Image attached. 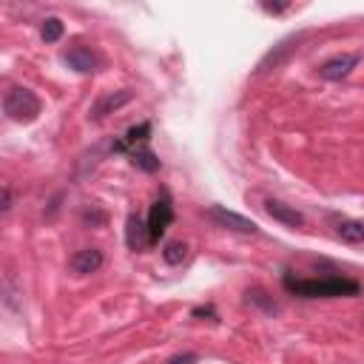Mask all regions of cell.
I'll use <instances>...</instances> for the list:
<instances>
[{
  "label": "cell",
  "instance_id": "d6986e66",
  "mask_svg": "<svg viewBox=\"0 0 364 364\" xmlns=\"http://www.w3.org/2000/svg\"><path fill=\"white\" fill-rule=\"evenodd\" d=\"M11 202H14L11 188H9V185H3V205H0V210H3V213H9V210H11Z\"/></svg>",
  "mask_w": 364,
  "mask_h": 364
},
{
  "label": "cell",
  "instance_id": "4fadbf2b",
  "mask_svg": "<svg viewBox=\"0 0 364 364\" xmlns=\"http://www.w3.org/2000/svg\"><path fill=\"white\" fill-rule=\"evenodd\" d=\"M131 156V165L134 168H139V171H145V173H154V171H159V156L145 145V148H136V151H131L128 154Z\"/></svg>",
  "mask_w": 364,
  "mask_h": 364
},
{
  "label": "cell",
  "instance_id": "277c9868",
  "mask_svg": "<svg viewBox=\"0 0 364 364\" xmlns=\"http://www.w3.org/2000/svg\"><path fill=\"white\" fill-rule=\"evenodd\" d=\"M358 63H361V54H336V57H330L318 65V77L330 80V82H338V80L350 77Z\"/></svg>",
  "mask_w": 364,
  "mask_h": 364
},
{
  "label": "cell",
  "instance_id": "7a4b0ae2",
  "mask_svg": "<svg viewBox=\"0 0 364 364\" xmlns=\"http://www.w3.org/2000/svg\"><path fill=\"white\" fill-rule=\"evenodd\" d=\"M3 111L14 122H34L40 117V111H43V102H40V97L31 88L11 85L6 91V97H3Z\"/></svg>",
  "mask_w": 364,
  "mask_h": 364
},
{
  "label": "cell",
  "instance_id": "2e32d148",
  "mask_svg": "<svg viewBox=\"0 0 364 364\" xmlns=\"http://www.w3.org/2000/svg\"><path fill=\"white\" fill-rule=\"evenodd\" d=\"M185 256H188V245H185V242H168V245L162 247V259H165L168 264H182Z\"/></svg>",
  "mask_w": 364,
  "mask_h": 364
},
{
  "label": "cell",
  "instance_id": "5b68a950",
  "mask_svg": "<svg viewBox=\"0 0 364 364\" xmlns=\"http://www.w3.org/2000/svg\"><path fill=\"white\" fill-rule=\"evenodd\" d=\"M208 216H210L216 225L228 228V230H236V233H259V225H256L253 219H245V216H239V213H233V210H228V208L213 205V208H208Z\"/></svg>",
  "mask_w": 364,
  "mask_h": 364
},
{
  "label": "cell",
  "instance_id": "9c48e42d",
  "mask_svg": "<svg viewBox=\"0 0 364 364\" xmlns=\"http://www.w3.org/2000/svg\"><path fill=\"white\" fill-rule=\"evenodd\" d=\"M264 210H267L270 219H276V222H282V225H287V228H301V225H304V213L296 210L293 205L279 202V199H267V202H264Z\"/></svg>",
  "mask_w": 364,
  "mask_h": 364
},
{
  "label": "cell",
  "instance_id": "ffe728a7",
  "mask_svg": "<svg viewBox=\"0 0 364 364\" xmlns=\"http://www.w3.org/2000/svg\"><path fill=\"white\" fill-rule=\"evenodd\" d=\"M168 364H196V355L193 353H182V355H173Z\"/></svg>",
  "mask_w": 364,
  "mask_h": 364
},
{
  "label": "cell",
  "instance_id": "ba28073f",
  "mask_svg": "<svg viewBox=\"0 0 364 364\" xmlns=\"http://www.w3.org/2000/svg\"><path fill=\"white\" fill-rule=\"evenodd\" d=\"M125 242H128L131 250H145L148 245H154L151 230H148V219L131 213V216L125 219Z\"/></svg>",
  "mask_w": 364,
  "mask_h": 364
},
{
  "label": "cell",
  "instance_id": "7c38bea8",
  "mask_svg": "<svg viewBox=\"0 0 364 364\" xmlns=\"http://www.w3.org/2000/svg\"><path fill=\"white\" fill-rule=\"evenodd\" d=\"M131 91H117V94H105L102 100H97V105L91 108V119H102L105 114H114L117 108H122L125 102H131Z\"/></svg>",
  "mask_w": 364,
  "mask_h": 364
},
{
  "label": "cell",
  "instance_id": "3957f363",
  "mask_svg": "<svg viewBox=\"0 0 364 364\" xmlns=\"http://www.w3.org/2000/svg\"><path fill=\"white\" fill-rule=\"evenodd\" d=\"M301 37L304 34H293V37H284V40H279L262 60H259V65H256V71L262 74V71H273V68H279V65H284L293 54H296V48H299V43H301Z\"/></svg>",
  "mask_w": 364,
  "mask_h": 364
},
{
  "label": "cell",
  "instance_id": "9a60e30c",
  "mask_svg": "<svg viewBox=\"0 0 364 364\" xmlns=\"http://www.w3.org/2000/svg\"><path fill=\"white\" fill-rule=\"evenodd\" d=\"M245 299H247V304H259L262 310H267V313H276L279 307H276V301L262 290V287H250L247 293H245Z\"/></svg>",
  "mask_w": 364,
  "mask_h": 364
},
{
  "label": "cell",
  "instance_id": "30bf717a",
  "mask_svg": "<svg viewBox=\"0 0 364 364\" xmlns=\"http://www.w3.org/2000/svg\"><path fill=\"white\" fill-rule=\"evenodd\" d=\"M102 250H97V247H82V250H77L71 259H68V264H71V270L74 273H80V276H88V273H97L100 267H102Z\"/></svg>",
  "mask_w": 364,
  "mask_h": 364
},
{
  "label": "cell",
  "instance_id": "e0dca14e",
  "mask_svg": "<svg viewBox=\"0 0 364 364\" xmlns=\"http://www.w3.org/2000/svg\"><path fill=\"white\" fill-rule=\"evenodd\" d=\"M3 304L9 307V310H20V290H17V284H14V279L11 276H6L3 279Z\"/></svg>",
  "mask_w": 364,
  "mask_h": 364
},
{
  "label": "cell",
  "instance_id": "8992f818",
  "mask_svg": "<svg viewBox=\"0 0 364 364\" xmlns=\"http://www.w3.org/2000/svg\"><path fill=\"white\" fill-rule=\"evenodd\" d=\"M171 222H173V205H171L168 196H162V199H156V202L151 205V213H148V230H151V239L156 242V239L171 228Z\"/></svg>",
  "mask_w": 364,
  "mask_h": 364
},
{
  "label": "cell",
  "instance_id": "6da1fadb",
  "mask_svg": "<svg viewBox=\"0 0 364 364\" xmlns=\"http://www.w3.org/2000/svg\"><path fill=\"white\" fill-rule=\"evenodd\" d=\"M282 284L287 293L293 296H304V299H338V296H358L361 284L355 279L347 276H327V279H301L293 273L282 276Z\"/></svg>",
  "mask_w": 364,
  "mask_h": 364
},
{
  "label": "cell",
  "instance_id": "ac0fdd59",
  "mask_svg": "<svg viewBox=\"0 0 364 364\" xmlns=\"http://www.w3.org/2000/svg\"><path fill=\"white\" fill-rule=\"evenodd\" d=\"M40 34H43L46 43H57V40L63 37V20H60V17H46Z\"/></svg>",
  "mask_w": 364,
  "mask_h": 364
},
{
  "label": "cell",
  "instance_id": "8fae6325",
  "mask_svg": "<svg viewBox=\"0 0 364 364\" xmlns=\"http://www.w3.org/2000/svg\"><path fill=\"white\" fill-rule=\"evenodd\" d=\"M65 63L77 71V74H94L97 71V54L88 46H71L65 51Z\"/></svg>",
  "mask_w": 364,
  "mask_h": 364
},
{
  "label": "cell",
  "instance_id": "5bb4252c",
  "mask_svg": "<svg viewBox=\"0 0 364 364\" xmlns=\"http://www.w3.org/2000/svg\"><path fill=\"white\" fill-rule=\"evenodd\" d=\"M336 233H338L344 242H350V245L364 242V225L355 222V219H341V222L336 225Z\"/></svg>",
  "mask_w": 364,
  "mask_h": 364
},
{
  "label": "cell",
  "instance_id": "52a82bcc",
  "mask_svg": "<svg viewBox=\"0 0 364 364\" xmlns=\"http://www.w3.org/2000/svg\"><path fill=\"white\" fill-rule=\"evenodd\" d=\"M148 136H151V122L131 125V128L111 145V151H117V154H131V151H136V148H145V145H148Z\"/></svg>",
  "mask_w": 364,
  "mask_h": 364
}]
</instances>
